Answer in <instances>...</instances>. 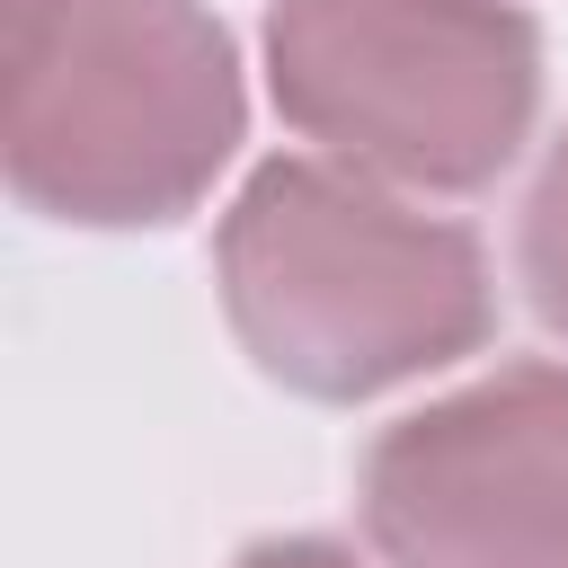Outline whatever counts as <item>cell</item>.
Segmentation results:
<instances>
[{
	"mask_svg": "<svg viewBox=\"0 0 568 568\" xmlns=\"http://www.w3.org/2000/svg\"><path fill=\"white\" fill-rule=\"evenodd\" d=\"M515 257H524L532 311L568 337V133L550 142V160H541V178H532V195H524V240H515Z\"/></svg>",
	"mask_w": 568,
	"mask_h": 568,
	"instance_id": "cell-5",
	"label": "cell"
},
{
	"mask_svg": "<svg viewBox=\"0 0 568 568\" xmlns=\"http://www.w3.org/2000/svg\"><path fill=\"white\" fill-rule=\"evenodd\" d=\"M266 89L337 169L470 195L541 106V27L515 0H275Z\"/></svg>",
	"mask_w": 568,
	"mask_h": 568,
	"instance_id": "cell-3",
	"label": "cell"
},
{
	"mask_svg": "<svg viewBox=\"0 0 568 568\" xmlns=\"http://www.w3.org/2000/svg\"><path fill=\"white\" fill-rule=\"evenodd\" d=\"M231 568H364V559L337 550V541H320V532H293V541H257V550H240Z\"/></svg>",
	"mask_w": 568,
	"mask_h": 568,
	"instance_id": "cell-6",
	"label": "cell"
},
{
	"mask_svg": "<svg viewBox=\"0 0 568 568\" xmlns=\"http://www.w3.org/2000/svg\"><path fill=\"white\" fill-rule=\"evenodd\" d=\"M240 124V53L204 0H0V160L36 213L178 222Z\"/></svg>",
	"mask_w": 568,
	"mask_h": 568,
	"instance_id": "cell-2",
	"label": "cell"
},
{
	"mask_svg": "<svg viewBox=\"0 0 568 568\" xmlns=\"http://www.w3.org/2000/svg\"><path fill=\"white\" fill-rule=\"evenodd\" d=\"M355 488L390 568H568V364H497L382 426Z\"/></svg>",
	"mask_w": 568,
	"mask_h": 568,
	"instance_id": "cell-4",
	"label": "cell"
},
{
	"mask_svg": "<svg viewBox=\"0 0 568 568\" xmlns=\"http://www.w3.org/2000/svg\"><path fill=\"white\" fill-rule=\"evenodd\" d=\"M213 266L240 346L302 399H373L417 382L470 355L497 320L479 240L337 160L248 169Z\"/></svg>",
	"mask_w": 568,
	"mask_h": 568,
	"instance_id": "cell-1",
	"label": "cell"
}]
</instances>
